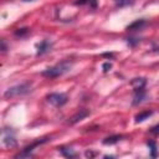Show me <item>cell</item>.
Instances as JSON below:
<instances>
[{
  "mask_svg": "<svg viewBox=\"0 0 159 159\" xmlns=\"http://www.w3.org/2000/svg\"><path fill=\"white\" fill-rule=\"evenodd\" d=\"M72 66H73L72 61H62L61 63H57L52 67L43 70L41 72V75L43 77H47V78H56V77H60V76L67 73L72 68Z\"/></svg>",
  "mask_w": 159,
  "mask_h": 159,
  "instance_id": "6da1fadb",
  "label": "cell"
},
{
  "mask_svg": "<svg viewBox=\"0 0 159 159\" xmlns=\"http://www.w3.org/2000/svg\"><path fill=\"white\" fill-rule=\"evenodd\" d=\"M31 91V84L30 83H20L16 86H12L10 88H7L4 93V97L6 99H11L15 97H20V96H25Z\"/></svg>",
  "mask_w": 159,
  "mask_h": 159,
  "instance_id": "7a4b0ae2",
  "label": "cell"
},
{
  "mask_svg": "<svg viewBox=\"0 0 159 159\" xmlns=\"http://www.w3.org/2000/svg\"><path fill=\"white\" fill-rule=\"evenodd\" d=\"M46 142H48V138H41V139H37V140L34 142L31 145L25 147L19 154L15 155V158L17 159V158H30V157H32V152H34V149H35L36 147H39V145L46 143Z\"/></svg>",
  "mask_w": 159,
  "mask_h": 159,
  "instance_id": "3957f363",
  "label": "cell"
},
{
  "mask_svg": "<svg viewBox=\"0 0 159 159\" xmlns=\"http://www.w3.org/2000/svg\"><path fill=\"white\" fill-rule=\"evenodd\" d=\"M46 99L48 103H51L55 107H62L67 103L68 97L65 93H50V94H47Z\"/></svg>",
  "mask_w": 159,
  "mask_h": 159,
  "instance_id": "277c9868",
  "label": "cell"
},
{
  "mask_svg": "<svg viewBox=\"0 0 159 159\" xmlns=\"http://www.w3.org/2000/svg\"><path fill=\"white\" fill-rule=\"evenodd\" d=\"M2 143L7 148H12V147L16 145L15 133H14V130L11 128H5L2 130Z\"/></svg>",
  "mask_w": 159,
  "mask_h": 159,
  "instance_id": "5b68a950",
  "label": "cell"
},
{
  "mask_svg": "<svg viewBox=\"0 0 159 159\" xmlns=\"http://www.w3.org/2000/svg\"><path fill=\"white\" fill-rule=\"evenodd\" d=\"M52 45H53V43H52L50 40H42V41L36 46V48H37L36 55H37V56H42V55L47 53L48 51H51Z\"/></svg>",
  "mask_w": 159,
  "mask_h": 159,
  "instance_id": "8992f818",
  "label": "cell"
},
{
  "mask_svg": "<svg viewBox=\"0 0 159 159\" xmlns=\"http://www.w3.org/2000/svg\"><path fill=\"white\" fill-rule=\"evenodd\" d=\"M145 98H147V92H145L144 88L134 89V97H133V102H132V104H133V106H138V104L142 103Z\"/></svg>",
  "mask_w": 159,
  "mask_h": 159,
  "instance_id": "52a82bcc",
  "label": "cell"
},
{
  "mask_svg": "<svg viewBox=\"0 0 159 159\" xmlns=\"http://www.w3.org/2000/svg\"><path fill=\"white\" fill-rule=\"evenodd\" d=\"M87 116H89V112H88L87 109H80L77 113H75V114L70 118L68 123H70V124H76V123H78L80 120L84 119Z\"/></svg>",
  "mask_w": 159,
  "mask_h": 159,
  "instance_id": "ba28073f",
  "label": "cell"
},
{
  "mask_svg": "<svg viewBox=\"0 0 159 159\" xmlns=\"http://www.w3.org/2000/svg\"><path fill=\"white\" fill-rule=\"evenodd\" d=\"M130 84H132L133 89H140V88H144V87H145L147 80H145V78H142V77H139V78H133V80L130 81Z\"/></svg>",
  "mask_w": 159,
  "mask_h": 159,
  "instance_id": "9c48e42d",
  "label": "cell"
},
{
  "mask_svg": "<svg viewBox=\"0 0 159 159\" xmlns=\"http://www.w3.org/2000/svg\"><path fill=\"white\" fill-rule=\"evenodd\" d=\"M58 150H60V153H61L63 157H66V158H76V157H77V153H76L72 148L61 147V148H58Z\"/></svg>",
  "mask_w": 159,
  "mask_h": 159,
  "instance_id": "30bf717a",
  "label": "cell"
},
{
  "mask_svg": "<svg viewBox=\"0 0 159 159\" xmlns=\"http://www.w3.org/2000/svg\"><path fill=\"white\" fill-rule=\"evenodd\" d=\"M144 25H145V20H144V19H140V20H135L134 22H132L130 25H128V26H127V30H128V31L139 30V29H142Z\"/></svg>",
  "mask_w": 159,
  "mask_h": 159,
  "instance_id": "8fae6325",
  "label": "cell"
},
{
  "mask_svg": "<svg viewBox=\"0 0 159 159\" xmlns=\"http://www.w3.org/2000/svg\"><path fill=\"white\" fill-rule=\"evenodd\" d=\"M153 114V111H144V112H140L135 116V123H140L145 119H148L150 116Z\"/></svg>",
  "mask_w": 159,
  "mask_h": 159,
  "instance_id": "7c38bea8",
  "label": "cell"
},
{
  "mask_svg": "<svg viewBox=\"0 0 159 159\" xmlns=\"http://www.w3.org/2000/svg\"><path fill=\"white\" fill-rule=\"evenodd\" d=\"M122 139V135H111V137H107L103 139V144L106 145H111V144H114L117 142H119Z\"/></svg>",
  "mask_w": 159,
  "mask_h": 159,
  "instance_id": "4fadbf2b",
  "label": "cell"
},
{
  "mask_svg": "<svg viewBox=\"0 0 159 159\" xmlns=\"http://www.w3.org/2000/svg\"><path fill=\"white\" fill-rule=\"evenodd\" d=\"M89 5L91 7H96L97 6V0H78L76 1V5Z\"/></svg>",
  "mask_w": 159,
  "mask_h": 159,
  "instance_id": "5bb4252c",
  "label": "cell"
},
{
  "mask_svg": "<svg viewBox=\"0 0 159 159\" xmlns=\"http://www.w3.org/2000/svg\"><path fill=\"white\" fill-rule=\"evenodd\" d=\"M148 147H149V149H150V155L153 157V158H155L157 155H158V148H157V144L154 143V142H148Z\"/></svg>",
  "mask_w": 159,
  "mask_h": 159,
  "instance_id": "9a60e30c",
  "label": "cell"
},
{
  "mask_svg": "<svg viewBox=\"0 0 159 159\" xmlns=\"http://www.w3.org/2000/svg\"><path fill=\"white\" fill-rule=\"evenodd\" d=\"M29 29L27 27H22V29H17L16 31H15V36H17V37H24V36H26L27 34H29Z\"/></svg>",
  "mask_w": 159,
  "mask_h": 159,
  "instance_id": "2e32d148",
  "label": "cell"
},
{
  "mask_svg": "<svg viewBox=\"0 0 159 159\" xmlns=\"http://www.w3.org/2000/svg\"><path fill=\"white\" fill-rule=\"evenodd\" d=\"M114 2H116V5L117 6H119V7H124V6H127V5H130L133 1L132 0H113Z\"/></svg>",
  "mask_w": 159,
  "mask_h": 159,
  "instance_id": "e0dca14e",
  "label": "cell"
},
{
  "mask_svg": "<svg viewBox=\"0 0 159 159\" xmlns=\"http://www.w3.org/2000/svg\"><path fill=\"white\" fill-rule=\"evenodd\" d=\"M111 68H112V63H111V62H104V63L102 65V70H103V72H108Z\"/></svg>",
  "mask_w": 159,
  "mask_h": 159,
  "instance_id": "ac0fdd59",
  "label": "cell"
},
{
  "mask_svg": "<svg viewBox=\"0 0 159 159\" xmlns=\"http://www.w3.org/2000/svg\"><path fill=\"white\" fill-rule=\"evenodd\" d=\"M150 133H152V134H155V135H159V124L154 125V127L150 129Z\"/></svg>",
  "mask_w": 159,
  "mask_h": 159,
  "instance_id": "d6986e66",
  "label": "cell"
},
{
  "mask_svg": "<svg viewBox=\"0 0 159 159\" xmlns=\"http://www.w3.org/2000/svg\"><path fill=\"white\" fill-rule=\"evenodd\" d=\"M84 155H86L87 158H92V157H96V155H97V153H94V152H91V150H87V152L84 153Z\"/></svg>",
  "mask_w": 159,
  "mask_h": 159,
  "instance_id": "ffe728a7",
  "label": "cell"
},
{
  "mask_svg": "<svg viewBox=\"0 0 159 159\" xmlns=\"http://www.w3.org/2000/svg\"><path fill=\"white\" fill-rule=\"evenodd\" d=\"M6 50H7L6 42H5V40H1V52H6Z\"/></svg>",
  "mask_w": 159,
  "mask_h": 159,
  "instance_id": "44dd1931",
  "label": "cell"
},
{
  "mask_svg": "<svg viewBox=\"0 0 159 159\" xmlns=\"http://www.w3.org/2000/svg\"><path fill=\"white\" fill-rule=\"evenodd\" d=\"M22 1H25V2H29V1H35V0H22Z\"/></svg>",
  "mask_w": 159,
  "mask_h": 159,
  "instance_id": "7402d4cb",
  "label": "cell"
}]
</instances>
